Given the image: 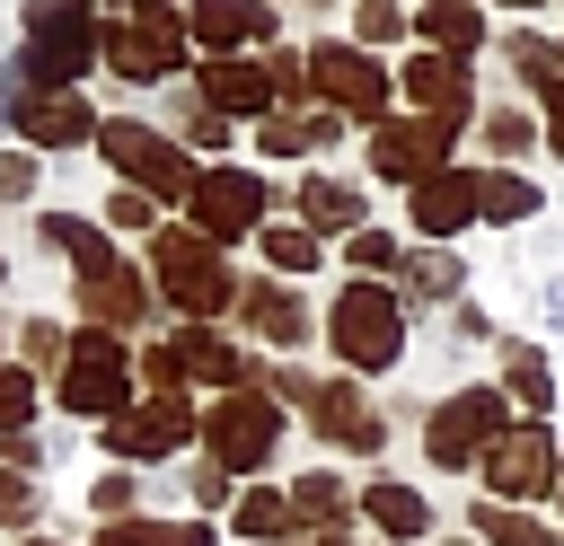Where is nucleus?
I'll use <instances>...</instances> for the list:
<instances>
[{"mask_svg":"<svg viewBox=\"0 0 564 546\" xmlns=\"http://www.w3.org/2000/svg\"><path fill=\"white\" fill-rule=\"evenodd\" d=\"M414 26L432 35V53H476V44H485V18H476L467 0H423Z\"/></svg>","mask_w":564,"mask_h":546,"instance_id":"30","label":"nucleus"},{"mask_svg":"<svg viewBox=\"0 0 564 546\" xmlns=\"http://www.w3.org/2000/svg\"><path fill=\"white\" fill-rule=\"evenodd\" d=\"M97 150L141 185V194H194V167H185V150L167 141V132H150V123H106L97 132Z\"/></svg>","mask_w":564,"mask_h":546,"instance_id":"12","label":"nucleus"},{"mask_svg":"<svg viewBox=\"0 0 564 546\" xmlns=\"http://www.w3.org/2000/svg\"><path fill=\"white\" fill-rule=\"evenodd\" d=\"M476 476H485V502H520V511H529V502H546V493L564 484V440L520 414V423L476 458Z\"/></svg>","mask_w":564,"mask_h":546,"instance_id":"8","label":"nucleus"},{"mask_svg":"<svg viewBox=\"0 0 564 546\" xmlns=\"http://www.w3.org/2000/svg\"><path fill=\"white\" fill-rule=\"evenodd\" d=\"M9 432H35V370L0 361V440Z\"/></svg>","mask_w":564,"mask_h":546,"instance_id":"36","label":"nucleus"},{"mask_svg":"<svg viewBox=\"0 0 564 546\" xmlns=\"http://www.w3.org/2000/svg\"><path fill=\"white\" fill-rule=\"evenodd\" d=\"M185 440H203V414H194V396H141L132 414H115V423H106V458H115V467L176 458Z\"/></svg>","mask_w":564,"mask_h":546,"instance_id":"9","label":"nucleus"},{"mask_svg":"<svg viewBox=\"0 0 564 546\" xmlns=\"http://www.w3.org/2000/svg\"><path fill=\"white\" fill-rule=\"evenodd\" d=\"M485 141H494V150H502V159H511V150H520V141H529V123H520V114H494V123H485Z\"/></svg>","mask_w":564,"mask_h":546,"instance_id":"45","label":"nucleus"},{"mask_svg":"<svg viewBox=\"0 0 564 546\" xmlns=\"http://www.w3.org/2000/svg\"><path fill=\"white\" fill-rule=\"evenodd\" d=\"M79 308H88V326H106V335H132V326H150V282H141L132 264H115V273L79 282Z\"/></svg>","mask_w":564,"mask_h":546,"instance_id":"18","label":"nucleus"},{"mask_svg":"<svg viewBox=\"0 0 564 546\" xmlns=\"http://www.w3.org/2000/svg\"><path fill=\"white\" fill-rule=\"evenodd\" d=\"M344 255H352V273H361V282H379V273H397V255H405V247H397L388 229H352V238H344Z\"/></svg>","mask_w":564,"mask_h":546,"instance_id":"37","label":"nucleus"},{"mask_svg":"<svg viewBox=\"0 0 564 546\" xmlns=\"http://www.w3.org/2000/svg\"><path fill=\"white\" fill-rule=\"evenodd\" d=\"M185 229H194V238H212V247H229V238L264 229V185H256L247 167H203V176H194V194H185Z\"/></svg>","mask_w":564,"mask_h":546,"instance_id":"10","label":"nucleus"},{"mask_svg":"<svg viewBox=\"0 0 564 546\" xmlns=\"http://www.w3.org/2000/svg\"><path fill=\"white\" fill-rule=\"evenodd\" d=\"M405 88H414V106H423L432 123H467V62H449V53H423V62L405 70Z\"/></svg>","mask_w":564,"mask_h":546,"instance_id":"22","label":"nucleus"},{"mask_svg":"<svg viewBox=\"0 0 564 546\" xmlns=\"http://www.w3.org/2000/svg\"><path fill=\"white\" fill-rule=\"evenodd\" d=\"M511 70H520V79H529V88H538V97H546V106H555V97H564V62H555V53H546V44H529V35H520V44H511Z\"/></svg>","mask_w":564,"mask_h":546,"instance_id":"39","label":"nucleus"},{"mask_svg":"<svg viewBox=\"0 0 564 546\" xmlns=\"http://www.w3.org/2000/svg\"><path fill=\"white\" fill-rule=\"evenodd\" d=\"M176 53H185V18H176V9H132V18L106 26V62H115L123 79H167Z\"/></svg>","mask_w":564,"mask_h":546,"instance_id":"11","label":"nucleus"},{"mask_svg":"<svg viewBox=\"0 0 564 546\" xmlns=\"http://www.w3.org/2000/svg\"><path fill=\"white\" fill-rule=\"evenodd\" d=\"M502 396H511V405H529V423H546V414H555V370H546V352H538V343H502Z\"/></svg>","mask_w":564,"mask_h":546,"instance_id":"25","label":"nucleus"},{"mask_svg":"<svg viewBox=\"0 0 564 546\" xmlns=\"http://www.w3.org/2000/svg\"><path fill=\"white\" fill-rule=\"evenodd\" d=\"M0 520L35 537V476H18V467H0Z\"/></svg>","mask_w":564,"mask_h":546,"instance_id":"41","label":"nucleus"},{"mask_svg":"<svg viewBox=\"0 0 564 546\" xmlns=\"http://www.w3.org/2000/svg\"><path fill=\"white\" fill-rule=\"evenodd\" d=\"M18 132H26L35 150H70V141H97V114H88V97H70V88H35V97L18 106Z\"/></svg>","mask_w":564,"mask_h":546,"instance_id":"16","label":"nucleus"},{"mask_svg":"<svg viewBox=\"0 0 564 546\" xmlns=\"http://www.w3.org/2000/svg\"><path fill=\"white\" fill-rule=\"evenodd\" d=\"M35 194V159L26 150H0V203H26Z\"/></svg>","mask_w":564,"mask_h":546,"instance_id":"43","label":"nucleus"},{"mask_svg":"<svg viewBox=\"0 0 564 546\" xmlns=\"http://www.w3.org/2000/svg\"><path fill=\"white\" fill-rule=\"evenodd\" d=\"M97 53H106V26L88 0H35L26 9V79L35 88H70Z\"/></svg>","mask_w":564,"mask_h":546,"instance_id":"6","label":"nucleus"},{"mask_svg":"<svg viewBox=\"0 0 564 546\" xmlns=\"http://www.w3.org/2000/svg\"><path fill=\"white\" fill-rule=\"evenodd\" d=\"M18 352H26V370H62V361H70V335H62L53 317H26V335H18Z\"/></svg>","mask_w":564,"mask_h":546,"instance_id":"40","label":"nucleus"},{"mask_svg":"<svg viewBox=\"0 0 564 546\" xmlns=\"http://www.w3.org/2000/svg\"><path fill=\"white\" fill-rule=\"evenodd\" d=\"M397 291H405V299H458V255H449V247L397 255Z\"/></svg>","mask_w":564,"mask_h":546,"instance_id":"32","label":"nucleus"},{"mask_svg":"<svg viewBox=\"0 0 564 546\" xmlns=\"http://www.w3.org/2000/svg\"><path fill=\"white\" fill-rule=\"evenodd\" d=\"M326 141H335V106H317V114H264V132H256V150H273V159L326 150Z\"/></svg>","mask_w":564,"mask_h":546,"instance_id":"31","label":"nucleus"},{"mask_svg":"<svg viewBox=\"0 0 564 546\" xmlns=\"http://www.w3.org/2000/svg\"><path fill=\"white\" fill-rule=\"evenodd\" d=\"M203 449H212L220 476H256V467H273V449H282V396H273V387H229V396H212V414H203Z\"/></svg>","mask_w":564,"mask_h":546,"instance_id":"5","label":"nucleus"},{"mask_svg":"<svg viewBox=\"0 0 564 546\" xmlns=\"http://www.w3.org/2000/svg\"><path fill=\"white\" fill-rule=\"evenodd\" d=\"M132 379H141V361L123 352V335L79 326V335H70V361L53 370V396H62V414L115 423V414H132V405H141V396H132Z\"/></svg>","mask_w":564,"mask_h":546,"instance_id":"3","label":"nucleus"},{"mask_svg":"<svg viewBox=\"0 0 564 546\" xmlns=\"http://www.w3.org/2000/svg\"><path fill=\"white\" fill-rule=\"evenodd\" d=\"M300 414L317 423V440H335V449H352V458L388 449V423H379V405L361 396V379H352V370H344V379H317Z\"/></svg>","mask_w":564,"mask_h":546,"instance_id":"13","label":"nucleus"},{"mask_svg":"<svg viewBox=\"0 0 564 546\" xmlns=\"http://www.w3.org/2000/svg\"><path fill=\"white\" fill-rule=\"evenodd\" d=\"M546 141H555V159H564V97L546 106Z\"/></svg>","mask_w":564,"mask_h":546,"instance_id":"46","label":"nucleus"},{"mask_svg":"<svg viewBox=\"0 0 564 546\" xmlns=\"http://www.w3.org/2000/svg\"><path fill=\"white\" fill-rule=\"evenodd\" d=\"M291 520H300L308 537H344V520H352V493H344V476L308 467V476L291 484Z\"/></svg>","mask_w":564,"mask_h":546,"instance_id":"24","label":"nucleus"},{"mask_svg":"<svg viewBox=\"0 0 564 546\" xmlns=\"http://www.w3.org/2000/svg\"><path fill=\"white\" fill-rule=\"evenodd\" d=\"M97 546H220L203 520H115L97 528Z\"/></svg>","mask_w":564,"mask_h":546,"instance_id":"33","label":"nucleus"},{"mask_svg":"<svg viewBox=\"0 0 564 546\" xmlns=\"http://www.w3.org/2000/svg\"><path fill=\"white\" fill-rule=\"evenodd\" d=\"M361 44H388V35H405V18H397V0H361Z\"/></svg>","mask_w":564,"mask_h":546,"instance_id":"42","label":"nucleus"},{"mask_svg":"<svg viewBox=\"0 0 564 546\" xmlns=\"http://www.w3.org/2000/svg\"><path fill=\"white\" fill-rule=\"evenodd\" d=\"M141 379H150V396H185V387H264V361H247L220 326H176L167 343H150L141 352Z\"/></svg>","mask_w":564,"mask_h":546,"instance_id":"2","label":"nucleus"},{"mask_svg":"<svg viewBox=\"0 0 564 546\" xmlns=\"http://www.w3.org/2000/svg\"><path fill=\"white\" fill-rule=\"evenodd\" d=\"M256 238H264V264H273V273H317V255H326V238H317L308 220H300V229H256Z\"/></svg>","mask_w":564,"mask_h":546,"instance_id":"35","label":"nucleus"},{"mask_svg":"<svg viewBox=\"0 0 564 546\" xmlns=\"http://www.w3.org/2000/svg\"><path fill=\"white\" fill-rule=\"evenodd\" d=\"M300 220L326 238V229H361V185H344V176H308L300 185Z\"/></svg>","mask_w":564,"mask_h":546,"instance_id":"26","label":"nucleus"},{"mask_svg":"<svg viewBox=\"0 0 564 546\" xmlns=\"http://www.w3.org/2000/svg\"><path fill=\"white\" fill-rule=\"evenodd\" d=\"M44 238H53V247L79 264V282H97V273H115V264H123V255H115V247H106V238L79 220V211H53V220H44Z\"/></svg>","mask_w":564,"mask_h":546,"instance_id":"28","label":"nucleus"},{"mask_svg":"<svg viewBox=\"0 0 564 546\" xmlns=\"http://www.w3.org/2000/svg\"><path fill=\"white\" fill-rule=\"evenodd\" d=\"M555 502H564V484H555Z\"/></svg>","mask_w":564,"mask_h":546,"instance_id":"51","label":"nucleus"},{"mask_svg":"<svg viewBox=\"0 0 564 546\" xmlns=\"http://www.w3.org/2000/svg\"><path fill=\"white\" fill-rule=\"evenodd\" d=\"M308 546H352V537H308Z\"/></svg>","mask_w":564,"mask_h":546,"instance_id":"47","label":"nucleus"},{"mask_svg":"<svg viewBox=\"0 0 564 546\" xmlns=\"http://www.w3.org/2000/svg\"><path fill=\"white\" fill-rule=\"evenodd\" d=\"M511 423H520V414H511L502 387H458V396L432 405V423H423V458H432L441 476H458V467H476Z\"/></svg>","mask_w":564,"mask_h":546,"instance_id":"7","label":"nucleus"},{"mask_svg":"<svg viewBox=\"0 0 564 546\" xmlns=\"http://www.w3.org/2000/svg\"><path fill=\"white\" fill-rule=\"evenodd\" d=\"M326 343H335V361L352 370V379H370V370H397L405 361V299L388 291V282H344L335 299H326Z\"/></svg>","mask_w":564,"mask_h":546,"instance_id":"1","label":"nucleus"},{"mask_svg":"<svg viewBox=\"0 0 564 546\" xmlns=\"http://www.w3.org/2000/svg\"><path fill=\"white\" fill-rule=\"evenodd\" d=\"M185 484H194V502H203V511H220V502H229V476H220V467H212V458H203V467H194V476H185Z\"/></svg>","mask_w":564,"mask_h":546,"instance_id":"44","label":"nucleus"},{"mask_svg":"<svg viewBox=\"0 0 564 546\" xmlns=\"http://www.w3.org/2000/svg\"><path fill=\"white\" fill-rule=\"evenodd\" d=\"M485 546H564L538 511H520V502H476V520H467Z\"/></svg>","mask_w":564,"mask_h":546,"instance_id":"27","label":"nucleus"},{"mask_svg":"<svg viewBox=\"0 0 564 546\" xmlns=\"http://www.w3.org/2000/svg\"><path fill=\"white\" fill-rule=\"evenodd\" d=\"M308 79L326 88L335 114H379V123H388V70H379L361 44H317V53H308Z\"/></svg>","mask_w":564,"mask_h":546,"instance_id":"14","label":"nucleus"},{"mask_svg":"<svg viewBox=\"0 0 564 546\" xmlns=\"http://www.w3.org/2000/svg\"><path fill=\"white\" fill-rule=\"evenodd\" d=\"M361 520H370L379 537H432V502H423L414 484H397V476H370V484H361Z\"/></svg>","mask_w":564,"mask_h":546,"instance_id":"21","label":"nucleus"},{"mask_svg":"<svg viewBox=\"0 0 564 546\" xmlns=\"http://www.w3.org/2000/svg\"><path fill=\"white\" fill-rule=\"evenodd\" d=\"M229 528H238V537H300L291 493H273V484H247V493L229 502Z\"/></svg>","mask_w":564,"mask_h":546,"instance_id":"29","label":"nucleus"},{"mask_svg":"<svg viewBox=\"0 0 564 546\" xmlns=\"http://www.w3.org/2000/svg\"><path fill=\"white\" fill-rule=\"evenodd\" d=\"M185 26L229 62L238 44H264V35H273V9H264V0H194V18H185Z\"/></svg>","mask_w":564,"mask_h":546,"instance_id":"20","label":"nucleus"},{"mask_svg":"<svg viewBox=\"0 0 564 546\" xmlns=\"http://www.w3.org/2000/svg\"><path fill=\"white\" fill-rule=\"evenodd\" d=\"M203 97H212V114H264L282 88H273V70H256V62H212V70H203Z\"/></svg>","mask_w":564,"mask_h":546,"instance_id":"23","label":"nucleus"},{"mask_svg":"<svg viewBox=\"0 0 564 546\" xmlns=\"http://www.w3.org/2000/svg\"><path fill=\"white\" fill-rule=\"evenodd\" d=\"M0 282H9V264H0Z\"/></svg>","mask_w":564,"mask_h":546,"instance_id":"50","label":"nucleus"},{"mask_svg":"<svg viewBox=\"0 0 564 546\" xmlns=\"http://www.w3.org/2000/svg\"><path fill=\"white\" fill-rule=\"evenodd\" d=\"M441 159H449V123H379L370 132V176H388V185H423V176H441Z\"/></svg>","mask_w":564,"mask_h":546,"instance_id":"15","label":"nucleus"},{"mask_svg":"<svg viewBox=\"0 0 564 546\" xmlns=\"http://www.w3.org/2000/svg\"><path fill=\"white\" fill-rule=\"evenodd\" d=\"M150 282L176 299V317H185V326H212L220 308H238V282H229L220 247H212V238H194V229H159V247H150Z\"/></svg>","mask_w":564,"mask_h":546,"instance_id":"4","label":"nucleus"},{"mask_svg":"<svg viewBox=\"0 0 564 546\" xmlns=\"http://www.w3.org/2000/svg\"><path fill=\"white\" fill-rule=\"evenodd\" d=\"M18 546H62V537H18Z\"/></svg>","mask_w":564,"mask_h":546,"instance_id":"48","label":"nucleus"},{"mask_svg":"<svg viewBox=\"0 0 564 546\" xmlns=\"http://www.w3.org/2000/svg\"><path fill=\"white\" fill-rule=\"evenodd\" d=\"M238 317H247V335H264V343H282V352H291V343H308V326H317V317L300 308V291H291V282H273V273L238 291Z\"/></svg>","mask_w":564,"mask_h":546,"instance_id":"17","label":"nucleus"},{"mask_svg":"<svg viewBox=\"0 0 564 546\" xmlns=\"http://www.w3.org/2000/svg\"><path fill=\"white\" fill-rule=\"evenodd\" d=\"M132 502H141V484H132V476H123V467H115V476H97V484H88V511H97V528H115V520H141V511H132Z\"/></svg>","mask_w":564,"mask_h":546,"instance_id":"38","label":"nucleus"},{"mask_svg":"<svg viewBox=\"0 0 564 546\" xmlns=\"http://www.w3.org/2000/svg\"><path fill=\"white\" fill-rule=\"evenodd\" d=\"M511 9H538V0H511Z\"/></svg>","mask_w":564,"mask_h":546,"instance_id":"49","label":"nucleus"},{"mask_svg":"<svg viewBox=\"0 0 564 546\" xmlns=\"http://www.w3.org/2000/svg\"><path fill=\"white\" fill-rule=\"evenodd\" d=\"M476 220V176H458V167H441V176H423L414 185V229L441 247V238H458Z\"/></svg>","mask_w":564,"mask_h":546,"instance_id":"19","label":"nucleus"},{"mask_svg":"<svg viewBox=\"0 0 564 546\" xmlns=\"http://www.w3.org/2000/svg\"><path fill=\"white\" fill-rule=\"evenodd\" d=\"M538 211V185L511 176V167H485L476 176V220H529Z\"/></svg>","mask_w":564,"mask_h":546,"instance_id":"34","label":"nucleus"}]
</instances>
